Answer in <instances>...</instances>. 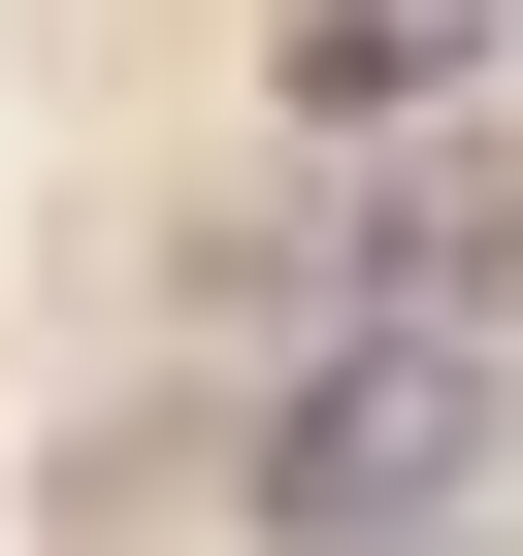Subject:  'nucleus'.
<instances>
[{
    "label": "nucleus",
    "mask_w": 523,
    "mask_h": 556,
    "mask_svg": "<svg viewBox=\"0 0 523 556\" xmlns=\"http://www.w3.org/2000/svg\"><path fill=\"white\" fill-rule=\"evenodd\" d=\"M490 393H523V328H328L295 393H262V523L295 556H425L490 491Z\"/></svg>",
    "instance_id": "1"
},
{
    "label": "nucleus",
    "mask_w": 523,
    "mask_h": 556,
    "mask_svg": "<svg viewBox=\"0 0 523 556\" xmlns=\"http://www.w3.org/2000/svg\"><path fill=\"white\" fill-rule=\"evenodd\" d=\"M262 66H295V131H360V164H393V131H458V99L523 66V0H295Z\"/></svg>",
    "instance_id": "2"
}]
</instances>
